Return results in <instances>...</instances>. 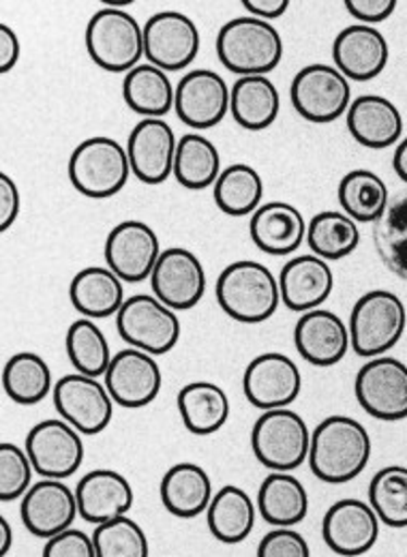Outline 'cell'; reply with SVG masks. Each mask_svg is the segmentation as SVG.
I'll return each instance as SVG.
<instances>
[{
    "label": "cell",
    "instance_id": "8",
    "mask_svg": "<svg viewBox=\"0 0 407 557\" xmlns=\"http://www.w3.org/2000/svg\"><path fill=\"white\" fill-rule=\"evenodd\" d=\"M294 110L309 123L329 125L347 114L351 84L335 65L313 63L298 71L289 88Z\"/></svg>",
    "mask_w": 407,
    "mask_h": 557
},
{
    "label": "cell",
    "instance_id": "41",
    "mask_svg": "<svg viewBox=\"0 0 407 557\" xmlns=\"http://www.w3.org/2000/svg\"><path fill=\"white\" fill-rule=\"evenodd\" d=\"M373 243L384 267L397 277L407 278V194L393 198L375 221Z\"/></svg>",
    "mask_w": 407,
    "mask_h": 557
},
{
    "label": "cell",
    "instance_id": "9",
    "mask_svg": "<svg viewBox=\"0 0 407 557\" xmlns=\"http://www.w3.org/2000/svg\"><path fill=\"white\" fill-rule=\"evenodd\" d=\"M119 335L130 348L161 356L176 348L181 339V320L152 294H136L125 300L116 315Z\"/></svg>",
    "mask_w": 407,
    "mask_h": 557
},
{
    "label": "cell",
    "instance_id": "5",
    "mask_svg": "<svg viewBox=\"0 0 407 557\" xmlns=\"http://www.w3.org/2000/svg\"><path fill=\"white\" fill-rule=\"evenodd\" d=\"M406 302L388 289H371L351 307L349 342L362 358L386 356L406 335Z\"/></svg>",
    "mask_w": 407,
    "mask_h": 557
},
{
    "label": "cell",
    "instance_id": "42",
    "mask_svg": "<svg viewBox=\"0 0 407 557\" xmlns=\"http://www.w3.org/2000/svg\"><path fill=\"white\" fill-rule=\"evenodd\" d=\"M369 504L388 528H407V468H382L369 485Z\"/></svg>",
    "mask_w": 407,
    "mask_h": 557
},
{
    "label": "cell",
    "instance_id": "29",
    "mask_svg": "<svg viewBox=\"0 0 407 557\" xmlns=\"http://www.w3.org/2000/svg\"><path fill=\"white\" fill-rule=\"evenodd\" d=\"M212 481L202 466L183 461L172 466L159 485L163 508L178 519H196L212 502Z\"/></svg>",
    "mask_w": 407,
    "mask_h": 557
},
{
    "label": "cell",
    "instance_id": "49",
    "mask_svg": "<svg viewBox=\"0 0 407 557\" xmlns=\"http://www.w3.org/2000/svg\"><path fill=\"white\" fill-rule=\"evenodd\" d=\"M20 54H22V46L15 30L7 24H0V71L9 73L13 70L20 61Z\"/></svg>",
    "mask_w": 407,
    "mask_h": 557
},
{
    "label": "cell",
    "instance_id": "23",
    "mask_svg": "<svg viewBox=\"0 0 407 557\" xmlns=\"http://www.w3.org/2000/svg\"><path fill=\"white\" fill-rule=\"evenodd\" d=\"M294 346L313 367H335L351 348L349 329L337 313L313 309L298 318L294 326Z\"/></svg>",
    "mask_w": 407,
    "mask_h": 557
},
{
    "label": "cell",
    "instance_id": "43",
    "mask_svg": "<svg viewBox=\"0 0 407 557\" xmlns=\"http://www.w3.org/2000/svg\"><path fill=\"white\" fill-rule=\"evenodd\" d=\"M97 557H150V541L132 517L101 523L92 532Z\"/></svg>",
    "mask_w": 407,
    "mask_h": 557
},
{
    "label": "cell",
    "instance_id": "24",
    "mask_svg": "<svg viewBox=\"0 0 407 557\" xmlns=\"http://www.w3.org/2000/svg\"><path fill=\"white\" fill-rule=\"evenodd\" d=\"M335 287L331 264L313 253L289 260L279 273L281 302L296 313L322 309Z\"/></svg>",
    "mask_w": 407,
    "mask_h": 557
},
{
    "label": "cell",
    "instance_id": "33",
    "mask_svg": "<svg viewBox=\"0 0 407 557\" xmlns=\"http://www.w3.org/2000/svg\"><path fill=\"white\" fill-rule=\"evenodd\" d=\"M176 408L183 424L194 435H212L230 418V397L212 382H192L176 395Z\"/></svg>",
    "mask_w": 407,
    "mask_h": 557
},
{
    "label": "cell",
    "instance_id": "1",
    "mask_svg": "<svg viewBox=\"0 0 407 557\" xmlns=\"http://www.w3.org/2000/svg\"><path fill=\"white\" fill-rule=\"evenodd\" d=\"M373 455V442L356 418H324L311 431L309 468L316 479L329 485H345L360 476Z\"/></svg>",
    "mask_w": 407,
    "mask_h": 557
},
{
    "label": "cell",
    "instance_id": "16",
    "mask_svg": "<svg viewBox=\"0 0 407 557\" xmlns=\"http://www.w3.org/2000/svg\"><path fill=\"white\" fill-rule=\"evenodd\" d=\"M161 253L157 232L136 219L119 223L106 238V264L123 283L150 278Z\"/></svg>",
    "mask_w": 407,
    "mask_h": 557
},
{
    "label": "cell",
    "instance_id": "21",
    "mask_svg": "<svg viewBox=\"0 0 407 557\" xmlns=\"http://www.w3.org/2000/svg\"><path fill=\"white\" fill-rule=\"evenodd\" d=\"M178 139L163 119H141L127 139L132 174L144 185H161L174 174Z\"/></svg>",
    "mask_w": 407,
    "mask_h": 557
},
{
    "label": "cell",
    "instance_id": "6",
    "mask_svg": "<svg viewBox=\"0 0 407 557\" xmlns=\"http://www.w3.org/2000/svg\"><path fill=\"white\" fill-rule=\"evenodd\" d=\"M86 50L97 67L127 75L144 59V26L125 9L103 7L88 20Z\"/></svg>",
    "mask_w": 407,
    "mask_h": 557
},
{
    "label": "cell",
    "instance_id": "48",
    "mask_svg": "<svg viewBox=\"0 0 407 557\" xmlns=\"http://www.w3.org/2000/svg\"><path fill=\"white\" fill-rule=\"evenodd\" d=\"M20 207H22V198H20L17 185L7 174H0V230L2 232H7L15 223Z\"/></svg>",
    "mask_w": 407,
    "mask_h": 557
},
{
    "label": "cell",
    "instance_id": "22",
    "mask_svg": "<svg viewBox=\"0 0 407 557\" xmlns=\"http://www.w3.org/2000/svg\"><path fill=\"white\" fill-rule=\"evenodd\" d=\"M333 61L349 82H369L386 70L391 46L375 26L354 24L337 35L333 44Z\"/></svg>",
    "mask_w": 407,
    "mask_h": 557
},
{
    "label": "cell",
    "instance_id": "13",
    "mask_svg": "<svg viewBox=\"0 0 407 557\" xmlns=\"http://www.w3.org/2000/svg\"><path fill=\"white\" fill-rule=\"evenodd\" d=\"M54 408L82 435L106 431L114 417V399L106 382L82 373H69L54 384Z\"/></svg>",
    "mask_w": 407,
    "mask_h": 557
},
{
    "label": "cell",
    "instance_id": "50",
    "mask_svg": "<svg viewBox=\"0 0 407 557\" xmlns=\"http://www.w3.org/2000/svg\"><path fill=\"white\" fill-rule=\"evenodd\" d=\"M243 7L251 13V17L271 22L289 9V0H243Z\"/></svg>",
    "mask_w": 407,
    "mask_h": 557
},
{
    "label": "cell",
    "instance_id": "40",
    "mask_svg": "<svg viewBox=\"0 0 407 557\" xmlns=\"http://www.w3.org/2000/svg\"><path fill=\"white\" fill-rule=\"evenodd\" d=\"M65 349L75 373L88 377H106L110 362L114 358L110 342L95 320L79 318L69 326Z\"/></svg>",
    "mask_w": 407,
    "mask_h": 557
},
{
    "label": "cell",
    "instance_id": "7",
    "mask_svg": "<svg viewBox=\"0 0 407 557\" xmlns=\"http://www.w3.org/2000/svg\"><path fill=\"white\" fill-rule=\"evenodd\" d=\"M256 459L271 472H294L309 461L311 431L305 418L289 408L262 412L251 429Z\"/></svg>",
    "mask_w": 407,
    "mask_h": 557
},
{
    "label": "cell",
    "instance_id": "10",
    "mask_svg": "<svg viewBox=\"0 0 407 557\" xmlns=\"http://www.w3.org/2000/svg\"><path fill=\"white\" fill-rule=\"evenodd\" d=\"M200 46V28L181 11H159L144 24V57L165 73L189 67L198 59Z\"/></svg>",
    "mask_w": 407,
    "mask_h": 557
},
{
    "label": "cell",
    "instance_id": "31",
    "mask_svg": "<svg viewBox=\"0 0 407 557\" xmlns=\"http://www.w3.org/2000/svg\"><path fill=\"white\" fill-rule=\"evenodd\" d=\"M281 112V95L269 75L238 77L230 92V114L247 132H264Z\"/></svg>",
    "mask_w": 407,
    "mask_h": 557
},
{
    "label": "cell",
    "instance_id": "34",
    "mask_svg": "<svg viewBox=\"0 0 407 557\" xmlns=\"http://www.w3.org/2000/svg\"><path fill=\"white\" fill-rule=\"evenodd\" d=\"M2 388L17 406H37L54 393L50 364L35 351H17L2 367Z\"/></svg>",
    "mask_w": 407,
    "mask_h": 557
},
{
    "label": "cell",
    "instance_id": "26",
    "mask_svg": "<svg viewBox=\"0 0 407 557\" xmlns=\"http://www.w3.org/2000/svg\"><path fill=\"white\" fill-rule=\"evenodd\" d=\"M345 121L351 138L365 148L382 150L399 144L404 136V116L399 108L382 95L356 97Z\"/></svg>",
    "mask_w": 407,
    "mask_h": 557
},
{
    "label": "cell",
    "instance_id": "36",
    "mask_svg": "<svg viewBox=\"0 0 407 557\" xmlns=\"http://www.w3.org/2000/svg\"><path fill=\"white\" fill-rule=\"evenodd\" d=\"M341 210L356 223H375L391 205V191L371 170H351L340 183Z\"/></svg>",
    "mask_w": 407,
    "mask_h": 557
},
{
    "label": "cell",
    "instance_id": "45",
    "mask_svg": "<svg viewBox=\"0 0 407 557\" xmlns=\"http://www.w3.org/2000/svg\"><path fill=\"white\" fill-rule=\"evenodd\" d=\"M258 557H311V549L300 532L274 528L260 541Z\"/></svg>",
    "mask_w": 407,
    "mask_h": 557
},
{
    "label": "cell",
    "instance_id": "2",
    "mask_svg": "<svg viewBox=\"0 0 407 557\" xmlns=\"http://www.w3.org/2000/svg\"><path fill=\"white\" fill-rule=\"evenodd\" d=\"M214 292L223 313L240 324L271 320L281 302L279 278L269 267L254 260H238L225 267L217 278Z\"/></svg>",
    "mask_w": 407,
    "mask_h": 557
},
{
    "label": "cell",
    "instance_id": "35",
    "mask_svg": "<svg viewBox=\"0 0 407 557\" xmlns=\"http://www.w3.org/2000/svg\"><path fill=\"white\" fill-rule=\"evenodd\" d=\"M123 99L132 112L144 119H163L174 110L176 88L165 71L144 63L125 75Z\"/></svg>",
    "mask_w": 407,
    "mask_h": 557
},
{
    "label": "cell",
    "instance_id": "30",
    "mask_svg": "<svg viewBox=\"0 0 407 557\" xmlns=\"http://www.w3.org/2000/svg\"><path fill=\"white\" fill-rule=\"evenodd\" d=\"M258 504L251 495L236 485H225L212 495L206 510V523L210 534L223 545H238L249 539L256 528Z\"/></svg>",
    "mask_w": 407,
    "mask_h": 557
},
{
    "label": "cell",
    "instance_id": "3",
    "mask_svg": "<svg viewBox=\"0 0 407 557\" xmlns=\"http://www.w3.org/2000/svg\"><path fill=\"white\" fill-rule=\"evenodd\" d=\"M217 57L238 77L269 75L283 59V39L271 22L251 15L234 17L217 35Z\"/></svg>",
    "mask_w": 407,
    "mask_h": 557
},
{
    "label": "cell",
    "instance_id": "11",
    "mask_svg": "<svg viewBox=\"0 0 407 557\" xmlns=\"http://www.w3.org/2000/svg\"><path fill=\"white\" fill-rule=\"evenodd\" d=\"M354 393L369 417L386 422L407 418V364L393 356L367 360L356 373Z\"/></svg>",
    "mask_w": 407,
    "mask_h": 557
},
{
    "label": "cell",
    "instance_id": "27",
    "mask_svg": "<svg viewBox=\"0 0 407 557\" xmlns=\"http://www.w3.org/2000/svg\"><path fill=\"white\" fill-rule=\"evenodd\" d=\"M303 212L287 202H269L251 214L249 232L254 245L269 256H289L307 240Z\"/></svg>",
    "mask_w": 407,
    "mask_h": 557
},
{
    "label": "cell",
    "instance_id": "46",
    "mask_svg": "<svg viewBox=\"0 0 407 557\" xmlns=\"http://www.w3.org/2000/svg\"><path fill=\"white\" fill-rule=\"evenodd\" d=\"M41 557H97L92 536L71 528L67 532L46 541Z\"/></svg>",
    "mask_w": 407,
    "mask_h": 557
},
{
    "label": "cell",
    "instance_id": "17",
    "mask_svg": "<svg viewBox=\"0 0 407 557\" xmlns=\"http://www.w3.org/2000/svg\"><path fill=\"white\" fill-rule=\"evenodd\" d=\"M380 525L382 521L369 502L345 497L326 510L322 539L337 556L360 557L375 547Z\"/></svg>",
    "mask_w": 407,
    "mask_h": 557
},
{
    "label": "cell",
    "instance_id": "4",
    "mask_svg": "<svg viewBox=\"0 0 407 557\" xmlns=\"http://www.w3.org/2000/svg\"><path fill=\"white\" fill-rule=\"evenodd\" d=\"M132 178L127 146L108 136L84 139L69 157V181L90 200H108L125 189Z\"/></svg>",
    "mask_w": 407,
    "mask_h": 557
},
{
    "label": "cell",
    "instance_id": "39",
    "mask_svg": "<svg viewBox=\"0 0 407 557\" xmlns=\"http://www.w3.org/2000/svg\"><path fill=\"white\" fill-rule=\"evenodd\" d=\"M221 172V154L210 139L202 134H185L178 139L174 176L185 189L202 191L214 187Z\"/></svg>",
    "mask_w": 407,
    "mask_h": 557
},
{
    "label": "cell",
    "instance_id": "28",
    "mask_svg": "<svg viewBox=\"0 0 407 557\" xmlns=\"http://www.w3.org/2000/svg\"><path fill=\"white\" fill-rule=\"evenodd\" d=\"M73 309L88 320H106L119 315L125 305V283L108 267H86L69 285Z\"/></svg>",
    "mask_w": 407,
    "mask_h": 557
},
{
    "label": "cell",
    "instance_id": "14",
    "mask_svg": "<svg viewBox=\"0 0 407 557\" xmlns=\"http://www.w3.org/2000/svg\"><path fill=\"white\" fill-rule=\"evenodd\" d=\"M303 373L298 364L281 351H264L256 356L243 375V393L247 401L262 410L289 408L300 397Z\"/></svg>",
    "mask_w": 407,
    "mask_h": 557
},
{
    "label": "cell",
    "instance_id": "47",
    "mask_svg": "<svg viewBox=\"0 0 407 557\" xmlns=\"http://www.w3.org/2000/svg\"><path fill=\"white\" fill-rule=\"evenodd\" d=\"M345 9L358 20V24L375 26L395 13L397 0H347Z\"/></svg>",
    "mask_w": 407,
    "mask_h": 557
},
{
    "label": "cell",
    "instance_id": "19",
    "mask_svg": "<svg viewBox=\"0 0 407 557\" xmlns=\"http://www.w3.org/2000/svg\"><path fill=\"white\" fill-rule=\"evenodd\" d=\"M20 517L24 528L44 541H50L71 530L75 517H79L75 488L63 481L44 479L28 488L22 497Z\"/></svg>",
    "mask_w": 407,
    "mask_h": 557
},
{
    "label": "cell",
    "instance_id": "37",
    "mask_svg": "<svg viewBox=\"0 0 407 557\" xmlns=\"http://www.w3.org/2000/svg\"><path fill=\"white\" fill-rule=\"evenodd\" d=\"M212 196L214 205L227 216L254 214L262 207L264 181L254 165L234 163L219 174Z\"/></svg>",
    "mask_w": 407,
    "mask_h": 557
},
{
    "label": "cell",
    "instance_id": "20",
    "mask_svg": "<svg viewBox=\"0 0 407 557\" xmlns=\"http://www.w3.org/2000/svg\"><path fill=\"white\" fill-rule=\"evenodd\" d=\"M227 82L210 70L185 73L176 86L174 112L192 129H212L230 112Z\"/></svg>",
    "mask_w": 407,
    "mask_h": 557
},
{
    "label": "cell",
    "instance_id": "44",
    "mask_svg": "<svg viewBox=\"0 0 407 557\" xmlns=\"http://www.w3.org/2000/svg\"><path fill=\"white\" fill-rule=\"evenodd\" d=\"M35 466L26 453L17 444L2 442L0 444V499L13 502L20 499L33 487Z\"/></svg>",
    "mask_w": 407,
    "mask_h": 557
},
{
    "label": "cell",
    "instance_id": "38",
    "mask_svg": "<svg viewBox=\"0 0 407 557\" xmlns=\"http://www.w3.org/2000/svg\"><path fill=\"white\" fill-rule=\"evenodd\" d=\"M307 245L313 256L337 262L351 256L360 245V230L354 219L340 210L318 212L307 227Z\"/></svg>",
    "mask_w": 407,
    "mask_h": 557
},
{
    "label": "cell",
    "instance_id": "12",
    "mask_svg": "<svg viewBox=\"0 0 407 557\" xmlns=\"http://www.w3.org/2000/svg\"><path fill=\"white\" fill-rule=\"evenodd\" d=\"M35 472L41 479L65 481L84 463V440L63 418H48L37 422L24 444Z\"/></svg>",
    "mask_w": 407,
    "mask_h": 557
},
{
    "label": "cell",
    "instance_id": "15",
    "mask_svg": "<svg viewBox=\"0 0 407 557\" xmlns=\"http://www.w3.org/2000/svg\"><path fill=\"white\" fill-rule=\"evenodd\" d=\"M150 289L172 311L194 309L206 294L202 260L185 247L165 249L150 275Z\"/></svg>",
    "mask_w": 407,
    "mask_h": 557
},
{
    "label": "cell",
    "instance_id": "18",
    "mask_svg": "<svg viewBox=\"0 0 407 557\" xmlns=\"http://www.w3.org/2000/svg\"><path fill=\"white\" fill-rule=\"evenodd\" d=\"M103 382L116 406L139 410L159 397L163 375L155 356L141 349L125 348L114 354Z\"/></svg>",
    "mask_w": 407,
    "mask_h": 557
},
{
    "label": "cell",
    "instance_id": "32",
    "mask_svg": "<svg viewBox=\"0 0 407 557\" xmlns=\"http://www.w3.org/2000/svg\"><path fill=\"white\" fill-rule=\"evenodd\" d=\"M256 504L274 528H294L309 515V493L292 472H271L258 488Z\"/></svg>",
    "mask_w": 407,
    "mask_h": 557
},
{
    "label": "cell",
    "instance_id": "25",
    "mask_svg": "<svg viewBox=\"0 0 407 557\" xmlns=\"http://www.w3.org/2000/svg\"><path fill=\"white\" fill-rule=\"evenodd\" d=\"M75 495L79 517L92 525L127 517L136 502L132 483L121 472L106 468L84 474L75 487Z\"/></svg>",
    "mask_w": 407,
    "mask_h": 557
},
{
    "label": "cell",
    "instance_id": "52",
    "mask_svg": "<svg viewBox=\"0 0 407 557\" xmlns=\"http://www.w3.org/2000/svg\"><path fill=\"white\" fill-rule=\"evenodd\" d=\"M11 547H13V528L4 517H0V557L7 556Z\"/></svg>",
    "mask_w": 407,
    "mask_h": 557
},
{
    "label": "cell",
    "instance_id": "51",
    "mask_svg": "<svg viewBox=\"0 0 407 557\" xmlns=\"http://www.w3.org/2000/svg\"><path fill=\"white\" fill-rule=\"evenodd\" d=\"M393 168H395L397 176L407 185V138L397 144V150H395V157H393Z\"/></svg>",
    "mask_w": 407,
    "mask_h": 557
}]
</instances>
